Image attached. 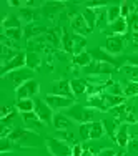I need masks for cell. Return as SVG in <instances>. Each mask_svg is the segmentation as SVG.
Instances as JSON below:
<instances>
[{
    "label": "cell",
    "instance_id": "obj_1",
    "mask_svg": "<svg viewBox=\"0 0 138 156\" xmlns=\"http://www.w3.org/2000/svg\"><path fill=\"white\" fill-rule=\"evenodd\" d=\"M96 111L95 108H90V106H82V105H73L70 106L68 111H67V116L72 118V120L78 121V123H93V118H95Z\"/></svg>",
    "mask_w": 138,
    "mask_h": 156
},
{
    "label": "cell",
    "instance_id": "obj_26",
    "mask_svg": "<svg viewBox=\"0 0 138 156\" xmlns=\"http://www.w3.org/2000/svg\"><path fill=\"white\" fill-rule=\"evenodd\" d=\"M122 72L130 78V81H136V83H138V66L123 65V66H122Z\"/></svg>",
    "mask_w": 138,
    "mask_h": 156
},
{
    "label": "cell",
    "instance_id": "obj_42",
    "mask_svg": "<svg viewBox=\"0 0 138 156\" xmlns=\"http://www.w3.org/2000/svg\"><path fill=\"white\" fill-rule=\"evenodd\" d=\"M83 148H82V144H78V143H75L72 146V156H83Z\"/></svg>",
    "mask_w": 138,
    "mask_h": 156
},
{
    "label": "cell",
    "instance_id": "obj_39",
    "mask_svg": "<svg viewBox=\"0 0 138 156\" xmlns=\"http://www.w3.org/2000/svg\"><path fill=\"white\" fill-rule=\"evenodd\" d=\"M5 37L10 40H18L22 37V30L20 28H10V30H5Z\"/></svg>",
    "mask_w": 138,
    "mask_h": 156
},
{
    "label": "cell",
    "instance_id": "obj_51",
    "mask_svg": "<svg viewBox=\"0 0 138 156\" xmlns=\"http://www.w3.org/2000/svg\"><path fill=\"white\" fill-rule=\"evenodd\" d=\"M83 156H93V154H92L88 150H85V151H83Z\"/></svg>",
    "mask_w": 138,
    "mask_h": 156
},
{
    "label": "cell",
    "instance_id": "obj_24",
    "mask_svg": "<svg viewBox=\"0 0 138 156\" xmlns=\"http://www.w3.org/2000/svg\"><path fill=\"white\" fill-rule=\"evenodd\" d=\"M88 106H90V108H98L102 111L108 110L105 106V101H103V96H100V95H92L90 98H88Z\"/></svg>",
    "mask_w": 138,
    "mask_h": 156
},
{
    "label": "cell",
    "instance_id": "obj_20",
    "mask_svg": "<svg viewBox=\"0 0 138 156\" xmlns=\"http://www.w3.org/2000/svg\"><path fill=\"white\" fill-rule=\"evenodd\" d=\"M105 135V126L102 121H93L90 123V140H100Z\"/></svg>",
    "mask_w": 138,
    "mask_h": 156
},
{
    "label": "cell",
    "instance_id": "obj_17",
    "mask_svg": "<svg viewBox=\"0 0 138 156\" xmlns=\"http://www.w3.org/2000/svg\"><path fill=\"white\" fill-rule=\"evenodd\" d=\"M103 126H105V133L110 136L111 140H117V129H118V121L115 118H107V120L102 121Z\"/></svg>",
    "mask_w": 138,
    "mask_h": 156
},
{
    "label": "cell",
    "instance_id": "obj_27",
    "mask_svg": "<svg viewBox=\"0 0 138 156\" xmlns=\"http://www.w3.org/2000/svg\"><path fill=\"white\" fill-rule=\"evenodd\" d=\"M82 15H83L85 20H87L88 27H90L92 30H93V28L96 27V13H95V10H92V9H85Z\"/></svg>",
    "mask_w": 138,
    "mask_h": 156
},
{
    "label": "cell",
    "instance_id": "obj_22",
    "mask_svg": "<svg viewBox=\"0 0 138 156\" xmlns=\"http://www.w3.org/2000/svg\"><path fill=\"white\" fill-rule=\"evenodd\" d=\"M73 63H75L77 66H88L92 63V55L88 53V51H82V53L78 55H73Z\"/></svg>",
    "mask_w": 138,
    "mask_h": 156
},
{
    "label": "cell",
    "instance_id": "obj_40",
    "mask_svg": "<svg viewBox=\"0 0 138 156\" xmlns=\"http://www.w3.org/2000/svg\"><path fill=\"white\" fill-rule=\"evenodd\" d=\"M12 141H10V138H2V144H0V153H7V151L12 150Z\"/></svg>",
    "mask_w": 138,
    "mask_h": 156
},
{
    "label": "cell",
    "instance_id": "obj_45",
    "mask_svg": "<svg viewBox=\"0 0 138 156\" xmlns=\"http://www.w3.org/2000/svg\"><path fill=\"white\" fill-rule=\"evenodd\" d=\"M130 138L132 140H138V121L133 123V126H130Z\"/></svg>",
    "mask_w": 138,
    "mask_h": 156
},
{
    "label": "cell",
    "instance_id": "obj_21",
    "mask_svg": "<svg viewBox=\"0 0 138 156\" xmlns=\"http://www.w3.org/2000/svg\"><path fill=\"white\" fill-rule=\"evenodd\" d=\"M32 70H17V72H12V80H13V83H25V81H28V80H32Z\"/></svg>",
    "mask_w": 138,
    "mask_h": 156
},
{
    "label": "cell",
    "instance_id": "obj_18",
    "mask_svg": "<svg viewBox=\"0 0 138 156\" xmlns=\"http://www.w3.org/2000/svg\"><path fill=\"white\" fill-rule=\"evenodd\" d=\"M102 96H103V101H105V106H107V108H110V110L125 103V98H123V96H118V95L107 93V95H102Z\"/></svg>",
    "mask_w": 138,
    "mask_h": 156
},
{
    "label": "cell",
    "instance_id": "obj_19",
    "mask_svg": "<svg viewBox=\"0 0 138 156\" xmlns=\"http://www.w3.org/2000/svg\"><path fill=\"white\" fill-rule=\"evenodd\" d=\"M126 27H128V20L123 18V17H120L117 22L110 23V32L115 33V35H123V33L126 32Z\"/></svg>",
    "mask_w": 138,
    "mask_h": 156
},
{
    "label": "cell",
    "instance_id": "obj_34",
    "mask_svg": "<svg viewBox=\"0 0 138 156\" xmlns=\"http://www.w3.org/2000/svg\"><path fill=\"white\" fill-rule=\"evenodd\" d=\"M120 9H122V17H123V18H126V17L132 15V13H135V3L123 2L122 5H120Z\"/></svg>",
    "mask_w": 138,
    "mask_h": 156
},
{
    "label": "cell",
    "instance_id": "obj_30",
    "mask_svg": "<svg viewBox=\"0 0 138 156\" xmlns=\"http://www.w3.org/2000/svg\"><path fill=\"white\" fill-rule=\"evenodd\" d=\"M107 15H108V23H113L122 17V9L118 5H113L110 9H107Z\"/></svg>",
    "mask_w": 138,
    "mask_h": 156
},
{
    "label": "cell",
    "instance_id": "obj_7",
    "mask_svg": "<svg viewBox=\"0 0 138 156\" xmlns=\"http://www.w3.org/2000/svg\"><path fill=\"white\" fill-rule=\"evenodd\" d=\"M37 91H38V83L35 80H28L25 83L18 85L15 93L18 100H27V98H32L33 95H37Z\"/></svg>",
    "mask_w": 138,
    "mask_h": 156
},
{
    "label": "cell",
    "instance_id": "obj_8",
    "mask_svg": "<svg viewBox=\"0 0 138 156\" xmlns=\"http://www.w3.org/2000/svg\"><path fill=\"white\" fill-rule=\"evenodd\" d=\"M70 23H72V28H73V32H75V35L87 37L88 33L92 32V28L88 27L87 20L83 18V15H82V13H77V15H73Z\"/></svg>",
    "mask_w": 138,
    "mask_h": 156
},
{
    "label": "cell",
    "instance_id": "obj_36",
    "mask_svg": "<svg viewBox=\"0 0 138 156\" xmlns=\"http://www.w3.org/2000/svg\"><path fill=\"white\" fill-rule=\"evenodd\" d=\"M20 17L24 18L28 25L35 20V13H33V10H30V9H20Z\"/></svg>",
    "mask_w": 138,
    "mask_h": 156
},
{
    "label": "cell",
    "instance_id": "obj_37",
    "mask_svg": "<svg viewBox=\"0 0 138 156\" xmlns=\"http://www.w3.org/2000/svg\"><path fill=\"white\" fill-rule=\"evenodd\" d=\"M40 65V58L37 53H28L27 55V66H30V68H37V66Z\"/></svg>",
    "mask_w": 138,
    "mask_h": 156
},
{
    "label": "cell",
    "instance_id": "obj_49",
    "mask_svg": "<svg viewBox=\"0 0 138 156\" xmlns=\"http://www.w3.org/2000/svg\"><path fill=\"white\" fill-rule=\"evenodd\" d=\"M48 42H52L53 45H58V43H60V42H58V37L55 35V33H53V35H48Z\"/></svg>",
    "mask_w": 138,
    "mask_h": 156
},
{
    "label": "cell",
    "instance_id": "obj_2",
    "mask_svg": "<svg viewBox=\"0 0 138 156\" xmlns=\"http://www.w3.org/2000/svg\"><path fill=\"white\" fill-rule=\"evenodd\" d=\"M9 138L12 143H22V144H32L35 146L38 141V135L32 129H22V128H15L10 131Z\"/></svg>",
    "mask_w": 138,
    "mask_h": 156
},
{
    "label": "cell",
    "instance_id": "obj_12",
    "mask_svg": "<svg viewBox=\"0 0 138 156\" xmlns=\"http://www.w3.org/2000/svg\"><path fill=\"white\" fill-rule=\"evenodd\" d=\"M22 120H24V123L27 125V128H28V129H32V131H33V129H40L43 125H45V123H43V121L38 118V115H37L35 111L22 113Z\"/></svg>",
    "mask_w": 138,
    "mask_h": 156
},
{
    "label": "cell",
    "instance_id": "obj_47",
    "mask_svg": "<svg viewBox=\"0 0 138 156\" xmlns=\"http://www.w3.org/2000/svg\"><path fill=\"white\" fill-rule=\"evenodd\" d=\"M103 7H105V3L103 2H88L87 3V9H103Z\"/></svg>",
    "mask_w": 138,
    "mask_h": 156
},
{
    "label": "cell",
    "instance_id": "obj_23",
    "mask_svg": "<svg viewBox=\"0 0 138 156\" xmlns=\"http://www.w3.org/2000/svg\"><path fill=\"white\" fill-rule=\"evenodd\" d=\"M62 47L67 53H73V35H70L67 30L62 33Z\"/></svg>",
    "mask_w": 138,
    "mask_h": 156
},
{
    "label": "cell",
    "instance_id": "obj_35",
    "mask_svg": "<svg viewBox=\"0 0 138 156\" xmlns=\"http://www.w3.org/2000/svg\"><path fill=\"white\" fill-rule=\"evenodd\" d=\"M123 93H125L126 96H138V83L136 81H130V83H126Z\"/></svg>",
    "mask_w": 138,
    "mask_h": 156
},
{
    "label": "cell",
    "instance_id": "obj_5",
    "mask_svg": "<svg viewBox=\"0 0 138 156\" xmlns=\"http://www.w3.org/2000/svg\"><path fill=\"white\" fill-rule=\"evenodd\" d=\"M25 65H27V55H25L24 51H18V53L9 63H5V65L2 66V75L5 76L7 73H12V72H17V70H22Z\"/></svg>",
    "mask_w": 138,
    "mask_h": 156
},
{
    "label": "cell",
    "instance_id": "obj_52",
    "mask_svg": "<svg viewBox=\"0 0 138 156\" xmlns=\"http://www.w3.org/2000/svg\"><path fill=\"white\" fill-rule=\"evenodd\" d=\"M117 156H123V154H120V153H118V154H117Z\"/></svg>",
    "mask_w": 138,
    "mask_h": 156
},
{
    "label": "cell",
    "instance_id": "obj_48",
    "mask_svg": "<svg viewBox=\"0 0 138 156\" xmlns=\"http://www.w3.org/2000/svg\"><path fill=\"white\" fill-rule=\"evenodd\" d=\"M128 65H133V66H138V55H133V57H128L126 58Z\"/></svg>",
    "mask_w": 138,
    "mask_h": 156
},
{
    "label": "cell",
    "instance_id": "obj_25",
    "mask_svg": "<svg viewBox=\"0 0 138 156\" xmlns=\"http://www.w3.org/2000/svg\"><path fill=\"white\" fill-rule=\"evenodd\" d=\"M17 108L22 111V113H28V111H35V101L32 98L27 100H18L17 101Z\"/></svg>",
    "mask_w": 138,
    "mask_h": 156
},
{
    "label": "cell",
    "instance_id": "obj_3",
    "mask_svg": "<svg viewBox=\"0 0 138 156\" xmlns=\"http://www.w3.org/2000/svg\"><path fill=\"white\" fill-rule=\"evenodd\" d=\"M47 148L52 153V156H72V146H68L62 140H57V138L47 140Z\"/></svg>",
    "mask_w": 138,
    "mask_h": 156
},
{
    "label": "cell",
    "instance_id": "obj_4",
    "mask_svg": "<svg viewBox=\"0 0 138 156\" xmlns=\"http://www.w3.org/2000/svg\"><path fill=\"white\" fill-rule=\"evenodd\" d=\"M35 113L38 115V118L45 125L53 123V116H55L53 110H52V106L48 105L45 100H37V101H35Z\"/></svg>",
    "mask_w": 138,
    "mask_h": 156
},
{
    "label": "cell",
    "instance_id": "obj_38",
    "mask_svg": "<svg viewBox=\"0 0 138 156\" xmlns=\"http://www.w3.org/2000/svg\"><path fill=\"white\" fill-rule=\"evenodd\" d=\"M80 138L83 141L90 140V123H82L80 125Z\"/></svg>",
    "mask_w": 138,
    "mask_h": 156
},
{
    "label": "cell",
    "instance_id": "obj_15",
    "mask_svg": "<svg viewBox=\"0 0 138 156\" xmlns=\"http://www.w3.org/2000/svg\"><path fill=\"white\" fill-rule=\"evenodd\" d=\"M53 95L73 98V91H72V87H70V81H67V80L57 81V83L53 85Z\"/></svg>",
    "mask_w": 138,
    "mask_h": 156
},
{
    "label": "cell",
    "instance_id": "obj_50",
    "mask_svg": "<svg viewBox=\"0 0 138 156\" xmlns=\"http://www.w3.org/2000/svg\"><path fill=\"white\" fill-rule=\"evenodd\" d=\"M133 42L138 45V32H133Z\"/></svg>",
    "mask_w": 138,
    "mask_h": 156
},
{
    "label": "cell",
    "instance_id": "obj_11",
    "mask_svg": "<svg viewBox=\"0 0 138 156\" xmlns=\"http://www.w3.org/2000/svg\"><path fill=\"white\" fill-rule=\"evenodd\" d=\"M125 47V40L120 35H115V37H108L107 42H105V48L108 53H120Z\"/></svg>",
    "mask_w": 138,
    "mask_h": 156
},
{
    "label": "cell",
    "instance_id": "obj_46",
    "mask_svg": "<svg viewBox=\"0 0 138 156\" xmlns=\"http://www.w3.org/2000/svg\"><path fill=\"white\" fill-rule=\"evenodd\" d=\"M117 154H118V153H117L115 150H111V148H105V150H102L96 156H117Z\"/></svg>",
    "mask_w": 138,
    "mask_h": 156
},
{
    "label": "cell",
    "instance_id": "obj_28",
    "mask_svg": "<svg viewBox=\"0 0 138 156\" xmlns=\"http://www.w3.org/2000/svg\"><path fill=\"white\" fill-rule=\"evenodd\" d=\"M43 32H47V28L45 27H40V25H27V28H25V35L28 37V38H33V37H37V35H40V33H43Z\"/></svg>",
    "mask_w": 138,
    "mask_h": 156
},
{
    "label": "cell",
    "instance_id": "obj_9",
    "mask_svg": "<svg viewBox=\"0 0 138 156\" xmlns=\"http://www.w3.org/2000/svg\"><path fill=\"white\" fill-rule=\"evenodd\" d=\"M83 72L87 75H107V73L113 72V66L108 63H102V62H92L88 66H85Z\"/></svg>",
    "mask_w": 138,
    "mask_h": 156
},
{
    "label": "cell",
    "instance_id": "obj_31",
    "mask_svg": "<svg viewBox=\"0 0 138 156\" xmlns=\"http://www.w3.org/2000/svg\"><path fill=\"white\" fill-rule=\"evenodd\" d=\"M3 28L5 30H10V28H20V18L15 15H9L3 20Z\"/></svg>",
    "mask_w": 138,
    "mask_h": 156
},
{
    "label": "cell",
    "instance_id": "obj_13",
    "mask_svg": "<svg viewBox=\"0 0 138 156\" xmlns=\"http://www.w3.org/2000/svg\"><path fill=\"white\" fill-rule=\"evenodd\" d=\"M92 58H95V62H102V63H108V65L111 66H118L120 63L115 57H111L110 53H105V50H102V48H96V50L92 51Z\"/></svg>",
    "mask_w": 138,
    "mask_h": 156
},
{
    "label": "cell",
    "instance_id": "obj_33",
    "mask_svg": "<svg viewBox=\"0 0 138 156\" xmlns=\"http://www.w3.org/2000/svg\"><path fill=\"white\" fill-rule=\"evenodd\" d=\"M95 13H96V27L103 28L107 25V22H108L107 9H98V10H95Z\"/></svg>",
    "mask_w": 138,
    "mask_h": 156
},
{
    "label": "cell",
    "instance_id": "obj_16",
    "mask_svg": "<svg viewBox=\"0 0 138 156\" xmlns=\"http://www.w3.org/2000/svg\"><path fill=\"white\" fill-rule=\"evenodd\" d=\"M70 87H72L73 96H82L83 93H87V91H88L87 80H83V78H73V80L70 81Z\"/></svg>",
    "mask_w": 138,
    "mask_h": 156
},
{
    "label": "cell",
    "instance_id": "obj_6",
    "mask_svg": "<svg viewBox=\"0 0 138 156\" xmlns=\"http://www.w3.org/2000/svg\"><path fill=\"white\" fill-rule=\"evenodd\" d=\"M45 101L52 106V110H67L73 106V98H67V96H58V95H47Z\"/></svg>",
    "mask_w": 138,
    "mask_h": 156
},
{
    "label": "cell",
    "instance_id": "obj_41",
    "mask_svg": "<svg viewBox=\"0 0 138 156\" xmlns=\"http://www.w3.org/2000/svg\"><path fill=\"white\" fill-rule=\"evenodd\" d=\"M60 133V140L65 141V143H68V141H75V135H73L72 131H58Z\"/></svg>",
    "mask_w": 138,
    "mask_h": 156
},
{
    "label": "cell",
    "instance_id": "obj_10",
    "mask_svg": "<svg viewBox=\"0 0 138 156\" xmlns=\"http://www.w3.org/2000/svg\"><path fill=\"white\" fill-rule=\"evenodd\" d=\"M53 126H55L57 131H72L73 120L68 118L67 115H63V113H57L53 116Z\"/></svg>",
    "mask_w": 138,
    "mask_h": 156
},
{
    "label": "cell",
    "instance_id": "obj_29",
    "mask_svg": "<svg viewBox=\"0 0 138 156\" xmlns=\"http://www.w3.org/2000/svg\"><path fill=\"white\" fill-rule=\"evenodd\" d=\"M85 45H87V40L85 37H80V35H73V53L78 55L83 51Z\"/></svg>",
    "mask_w": 138,
    "mask_h": 156
},
{
    "label": "cell",
    "instance_id": "obj_43",
    "mask_svg": "<svg viewBox=\"0 0 138 156\" xmlns=\"http://www.w3.org/2000/svg\"><path fill=\"white\" fill-rule=\"evenodd\" d=\"M108 93L110 95H118V96H123V91L120 88V85H111L110 90H108Z\"/></svg>",
    "mask_w": 138,
    "mask_h": 156
},
{
    "label": "cell",
    "instance_id": "obj_32",
    "mask_svg": "<svg viewBox=\"0 0 138 156\" xmlns=\"http://www.w3.org/2000/svg\"><path fill=\"white\" fill-rule=\"evenodd\" d=\"M111 113H113L115 120L120 121V120H126V115H128V111H126V105L123 103L120 106H115V108H111Z\"/></svg>",
    "mask_w": 138,
    "mask_h": 156
},
{
    "label": "cell",
    "instance_id": "obj_14",
    "mask_svg": "<svg viewBox=\"0 0 138 156\" xmlns=\"http://www.w3.org/2000/svg\"><path fill=\"white\" fill-rule=\"evenodd\" d=\"M115 143H117L118 146H122V148L128 146V143H130V125L128 123L118 126V129H117V140H115Z\"/></svg>",
    "mask_w": 138,
    "mask_h": 156
},
{
    "label": "cell",
    "instance_id": "obj_44",
    "mask_svg": "<svg viewBox=\"0 0 138 156\" xmlns=\"http://www.w3.org/2000/svg\"><path fill=\"white\" fill-rule=\"evenodd\" d=\"M128 150H130V153H133V154H138V140H132L128 143Z\"/></svg>",
    "mask_w": 138,
    "mask_h": 156
}]
</instances>
